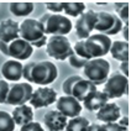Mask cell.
Here are the masks:
<instances>
[{
	"label": "cell",
	"mask_w": 131,
	"mask_h": 131,
	"mask_svg": "<svg viewBox=\"0 0 131 131\" xmlns=\"http://www.w3.org/2000/svg\"><path fill=\"white\" fill-rule=\"evenodd\" d=\"M87 131H104L103 124H89Z\"/></svg>",
	"instance_id": "836d02e7"
},
{
	"label": "cell",
	"mask_w": 131,
	"mask_h": 131,
	"mask_svg": "<svg viewBox=\"0 0 131 131\" xmlns=\"http://www.w3.org/2000/svg\"><path fill=\"white\" fill-rule=\"evenodd\" d=\"M16 38H20V24L11 19L0 22V42L9 43Z\"/></svg>",
	"instance_id": "9a60e30c"
},
{
	"label": "cell",
	"mask_w": 131,
	"mask_h": 131,
	"mask_svg": "<svg viewBox=\"0 0 131 131\" xmlns=\"http://www.w3.org/2000/svg\"><path fill=\"white\" fill-rule=\"evenodd\" d=\"M110 73V63L104 58H92L89 59L83 67L84 79L89 80L96 85L104 84Z\"/></svg>",
	"instance_id": "5b68a950"
},
{
	"label": "cell",
	"mask_w": 131,
	"mask_h": 131,
	"mask_svg": "<svg viewBox=\"0 0 131 131\" xmlns=\"http://www.w3.org/2000/svg\"><path fill=\"white\" fill-rule=\"evenodd\" d=\"M20 38L29 42L32 47H42L47 42L42 24L34 19H26L20 24Z\"/></svg>",
	"instance_id": "3957f363"
},
{
	"label": "cell",
	"mask_w": 131,
	"mask_h": 131,
	"mask_svg": "<svg viewBox=\"0 0 131 131\" xmlns=\"http://www.w3.org/2000/svg\"><path fill=\"white\" fill-rule=\"evenodd\" d=\"M11 116L14 119L15 125H22L27 124V123H31L34 121V110H32V106L30 105H19L16 106L11 114Z\"/></svg>",
	"instance_id": "d6986e66"
},
{
	"label": "cell",
	"mask_w": 131,
	"mask_h": 131,
	"mask_svg": "<svg viewBox=\"0 0 131 131\" xmlns=\"http://www.w3.org/2000/svg\"><path fill=\"white\" fill-rule=\"evenodd\" d=\"M38 21L42 24L45 34L52 36H66L73 29L72 21L62 14H43Z\"/></svg>",
	"instance_id": "277c9868"
},
{
	"label": "cell",
	"mask_w": 131,
	"mask_h": 131,
	"mask_svg": "<svg viewBox=\"0 0 131 131\" xmlns=\"http://www.w3.org/2000/svg\"><path fill=\"white\" fill-rule=\"evenodd\" d=\"M121 31H123V36L125 38V42H129V25H124Z\"/></svg>",
	"instance_id": "e575fe53"
},
{
	"label": "cell",
	"mask_w": 131,
	"mask_h": 131,
	"mask_svg": "<svg viewBox=\"0 0 131 131\" xmlns=\"http://www.w3.org/2000/svg\"><path fill=\"white\" fill-rule=\"evenodd\" d=\"M109 53L113 56V58L120 61V62H126L130 58V46L129 42L125 41H114L111 42Z\"/></svg>",
	"instance_id": "ffe728a7"
},
{
	"label": "cell",
	"mask_w": 131,
	"mask_h": 131,
	"mask_svg": "<svg viewBox=\"0 0 131 131\" xmlns=\"http://www.w3.org/2000/svg\"><path fill=\"white\" fill-rule=\"evenodd\" d=\"M103 127H104V131H127V127H124L117 123H106V124H103Z\"/></svg>",
	"instance_id": "1f68e13d"
},
{
	"label": "cell",
	"mask_w": 131,
	"mask_h": 131,
	"mask_svg": "<svg viewBox=\"0 0 131 131\" xmlns=\"http://www.w3.org/2000/svg\"><path fill=\"white\" fill-rule=\"evenodd\" d=\"M22 68L24 66L20 61L9 59L1 67V74L4 78L10 82H19L22 77Z\"/></svg>",
	"instance_id": "ac0fdd59"
},
{
	"label": "cell",
	"mask_w": 131,
	"mask_h": 131,
	"mask_svg": "<svg viewBox=\"0 0 131 131\" xmlns=\"http://www.w3.org/2000/svg\"><path fill=\"white\" fill-rule=\"evenodd\" d=\"M115 11L116 16L124 22L125 25H129V3H115Z\"/></svg>",
	"instance_id": "484cf974"
},
{
	"label": "cell",
	"mask_w": 131,
	"mask_h": 131,
	"mask_svg": "<svg viewBox=\"0 0 131 131\" xmlns=\"http://www.w3.org/2000/svg\"><path fill=\"white\" fill-rule=\"evenodd\" d=\"M119 125H121V126H124V127H127L129 126V117H120L119 119V123H117Z\"/></svg>",
	"instance_id": "d590c367"
},
{
	"label": "cell",
	"mask_w": 131,
	"mask_h": 131,
	"mask_svg": "<svg viewBox=\"0 0 131 131\" xmlns=\"http://www.w3.org/2000/svg\"><path fill=\"white\" fill-rule=\"evenodd\" d=\"M22 77L29 83H35L46 87L53 83L58 77V69L54 63L50 61L30 62L22 68Z\"/></svg>",
	"instance_id": "6da1fadb"
},
{
	"label": "cell",
	"mask_w": 131,
	"mask_h": 131,
	"mask_svg": "<svg viewBox=\"0 0 131 131\" xmlns=\"http://www.w3.org/2000/svg\"><path fill=\"white\" fill-rule=\"evenodd\" d=\"M121 116V110L115 103H106L96 111V119L102 123H116Z\"/></svg>",
	"instance_id": "e0dca14e"
},
{
	"label": "cell",
	"mask_w": 131,
	"mask_h": 131,
	"mask_svg": "<svg viewBox=\"0 0 131 131\" xmlns=\"http://www.w3.org/2000/svg\"><path fill=\"white\" fill-rule=\"evenodd\" d=\"M85 10V4L82 1H67L63 3V13L69 16L77 17L84 13Z\"/></svg>",
	"instance_id": "603a6c76"
},
{
	"label": "cell",
	"mask_w": 131,
	"mask_h": 131,
	"mask_svg": "<svg viewBox=\"0 0 131 131\" xmlns=\"http://www.w3.org/2000/svg\"><path fill=\"white\" fill-rule=\"evenodd\" d=\"M68 117H66L58 110L47 111L43 116V123L50 131H63L67 125Z\"/></svg>",
	"instance_id": "2e32d148"
},
{
	"label": "cell",
	"mask_w": 131,
	"mask_h": 131,
	"mask_svg": "<svg viewBox=\"0 0 131 131\" xmlns=\"http://www.w3.org/2000/svg\"><path fill=\"white\" fill-rule=\"evenodd\" d=\"M57 100V93L50 87H40L36 90H34V93L31 95V106L40 109V108H46L50 106L51 104L56 103Z\"/></svg>",
	"instance_id": "4fadbf2b"
},
{
	"label": "cell",
	"mask_w": 131,
	"mask_h": 131,
	"mask_svg": "<svg viewBox=\"0 0 131 131\" xmlns=\"http://www.w3.org/2000/svg\"><path fill=\"white\" fill-rule=\"evenodd\" d=\"M123 29V22L115 14H110L106 11L96 13V22L94 30L103 35H116Z\"/></svg>",
	"instance_id": "30bf717a"
},
{
	"label": "cell",
	"mask_w": 131,
	"mask_h": 131,
	"mask_svg": "<svg viewBox=\"0 0 131 131\" xmlns=\"http://www.w3.org/2000/svg\"><path fill=\"white\" fill-rule=\"evenodd\" d=\"M56 110L62 113L66 117L72 119L79 116L82 111V104L71 95H63L56 100Z\"/></svg>",
	"instance_id": "5bb4252c"
},
{
	"label": "cell",
	"mask_w": 131,
	"mask_h": 131,
	"mask_svg": "<svg viewBox=\"0 0 131 131\" xmlns=\"http://www.w3.org/2000/svg\"><path fill=\"white\" fill-rule=\"evenodd\" d=\"M89 124V120L83 116L72 117L67 121L64 131H87Z\"/></svg>",
	"instance_id": "7402d4cb"
},
{
	"label": "cell",
	"mask_w": 131,
	"mask_h": 131,
	"mask_svg": "<svg viewBox=\"0 0 131 131\" xmlns=\"http://www.w3.org/2000/svg\"><path fill=\"white\" fill-rule=\"evenodd\" d=\"M104 93L109 99L121 98L129 94V78L120 72H113L104 83Z\"/></svg>",
	"instance_id": "52a82bcc"
},
{
	"label": "cell",
	"mask_w": 131,
	"mask_h": 131,
	"mask_svg": "<svg viewBox=\"0 0 131 131\" xmlns=\"http://www.w3.org/2000/svg\"><path fill=\"white\" fill-rule=\"evenodd\" d=\"M68 59H69V64L72 66V67H74V68H83V67L85 66V63L88 62L87 59L82 58L78 54H75V53L73 52V50H72V53L69 54Z\"/></svg>",
	"instance_id": "83f0119b"
},
{
	"label": "cell",
	"mask_w": 131,
	"mask_h": 131,
	"mask_svg": "<svg viewBox=\"0 0 131 131\" xmlns=\"http://www.w3.org/2000/svg\"><path fill=\"white\" fill-rule=\"evenodd\" d=\"M20 131H45L42 125L40 123H36V121H31V123H27V124L22 125Z\"/></svg>",
	"instance_id": "4dcf8cb0"
},
{
	"label": "cell",
	"mask_w": 131,
	"mask_h": 131,
	"mask_svg": "<svg viewBox=\"0 0 131 131\" xmlns=\"http://www.w3.org/2000/svg\"><path fill=\"white\" fill-rule=\"evenodd\" d=\"M0 51L16 61H25L34 53V47L22 38H16L9 43L0 42Z\"/></svg>",
	"instance_id": "9c48e42d"
},
{
	"label": "cell",
	"mask_w": 131,
	"mask_h": 131,
	"mask_svg": "<svg viewBox=\"0 0 131 131\" xmlns=\"http://www.w3.org/2000/svg\"><path fill=\"white\" fill-rule=\"evenodd\" d=\"M96 22V13L93 10H87L78 16V20L74 25V30L77 36L80 40H85L92 35Z\"/></svg>",
	"instance_id": "7c38bea8"
},
{
	"label": "cell",
	"mask_w": 131,
	"mask_h": 131,
	"mask_svg": "<svg viewBox=\"0 0 131 131\" xmlns=\"http://www.w3.org/2000/svg\"><path fill=\"white\" fill-rule=\"evenodd\" d=\"M9 9L15 16H27L34 11V3H10Z\"/></svg>",
	"instance_id": "cb8c5ba5"
},
{
	"label": "cell",
	"mask_w": 131,
	"mask_h": 131,
	"mask_svg": "<svg viewBox=\"0 0 131 131\" xmlns=\"http://www.w3.org/2000/svg\"><path fill=\"white\" fill-rule=\"evenodd\" d=\"M62 90L63 93H66V95H71L79 103H83L98 89L92 82L84 79L79 75H72L63 82Z\"/></svg>",
	"instance_id": "7a4b0ae2"
},
{
	"label": "cell",
	"mask_w": 131,
	"mask_h": 131,
	"mask_svg": "<svg viewBox=\"0 0 131 131\" xmlns=\"http://www.w3.org/2000/svg\"><path fill=\"white\" fill-rule=\"evenodd\" d=\"M47 54L57 61H64L72 53V45L66 36H51L46 42Z\"/></svg>",
	"instance_id": "ba28073f"
},
{
	"label": "cell",
	"mask_w": 131,
	"mask_h": 131,
	"mask_svg": "<svg viewBox=\"0 0 131 131\" xmlns=\"http://www.w3.org/2000/svg\"><path fill=\"white\" fill-rule=\"evenodd\" d=\"M32 93H34V89L30 83H14L9 88L5 104L15 105V106L24 105L30 102Z\"/></svg>",
	"instance_id": "8fae6325"
},
{
	"label": "cell",
	"mask_w": 131,
	"mask_h": 131,
	"mask_svg": "<svg viewBox=\"0 0 131 131\" xmlns=\"http://www.w3.org/2000/svg\"><path fill=\"white\" fill-rule=\"evenodd\" d=\"M120 73L124 74L125 77H129V73H130V64H129V61L121 62V63H120Z\"/></svg>",
	"instance_id": "d6a6232c"
},
{
	"label": "cell",
	"mask_w": 131,
	"mask_h": 131,
	"mask_svg": "<svg viewBox=\"0 0 131 131\" xmlns=\"http://www.w3.org/2000/svg\"><path fill=\"white\" fill-rule=\"evenodd\" d=\"M73 52L75 53V54H78L79 57H82V58L87 59V61H89L90 58V56L87 53V51H85V47H84V40H80V41H78L77 43L74 45L72 47Z\"/></svg>",
	"instance_id": "4316f807"
},
{
	"label": "cell",
	"mask_w": 131,
	"mask_h": 131,
	"mask_svg": "<svg viewBox=\"0 0 131 131\" xmlns=\"http://www.w3.org/2000/svg\"><path fill=\"white\" fill-rule=\"evenodd\" d=\"M46 7L52 14H61L63 13V1H48L46 3Z\"/></svg>",
	"instance_id": "f1b7e54d"
},
{
	"label": "cell",
	"mask_w": 131,
	"mask_h": 131,
	"mask_svg": "<svg viewBox=\"0 0 131 131\" xmlns=\"http://www.w3.org/2000/svg\"><path fill=\"white\" fill-rule=\"evenodd\" d=\"M110 36L103 34H94L84 40V47L90 58H103L105 54L109 53L111 46Z\"/></svg>",
	"instance_id": "8992f818"
},
{
	"label": "cell",
	"mask_w": 131,
	"mask_h": 131,
	"mask_svg": "<svg viewBox=\"0 0 131 131\" xmlns=\"http://www.w3.org/2000/svg\"><path fill=\"white\" fill-rule=\"evenodd\" d=\"M108 102H109L108 95L105 94L104 92L96 90V92H94L93 94L88 98L87 100H84L83 104H84V108L87 110H89V111H98Z\"/></svg>",
	"instance_id": "44dd1931"
},
{
	"label": "cell",
	"mask_w": 131,
	"mask_h": 131,
	"mask_svg": "<svg viewBox=\"0 0 131 131\" xmlns=\"http://www.w3.org/2000/svg\"><path fill=\"white\" fill-rule=\"evenodd\" d=\"M15 123L11 114L6 111H0V131H14Z\"/></svg>",
	"instance_id": "d4e9b609"
},
{
	"label": "cell",
	"mask_w": 131,
	"mask_h": 131,
	"mask_svg": "<svg viewBox=\"0 0 131 131\" xmlns=\"http://www.w3.org/2000/svg\"><path fill=\"white\" fill-rule=\"evenodd\" d=\"M9 88H10V85L6 80H0V104H5V102H6Z\"/></svg>",
	"instance_id": "f546056e"
}]
</instances>
